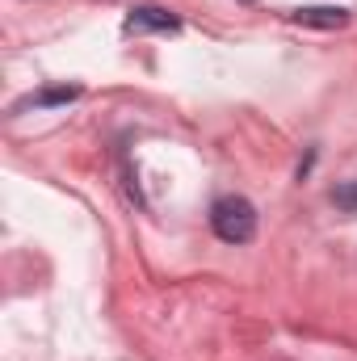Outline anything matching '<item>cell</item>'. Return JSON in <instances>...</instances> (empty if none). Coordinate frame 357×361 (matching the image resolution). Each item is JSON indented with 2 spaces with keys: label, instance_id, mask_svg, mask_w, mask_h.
I'll return each mask as SVG.
<instances>
[{
  "label": "cell",
  "instance_id": "obj_6",
  "mask_svg": "<svg viewBox=\"0 0 357 361\" xmlns=\"http://www.w3.org/2000/svg\"><path fill=\"white\" fill-rule=\"evenodd\" d=\"M244 4H253V0H244Z\"/></svg>",
  "mask_w": 357,
  "mask_h": 361
},
{
  "label": "cell",
  "instance_id": "obj_1",
  "mask_svg": "<svg viewBox=\"0 0 357 361\" xmlns=\"http://www.w3.org/2000/svg\"><path fill=\"white\" fill-rule=\"evenodd\" d=\"M210 227L223 244H248L257 235V206L240 193H227L210 206Z\"/></svg>",
  "mask_w": 357,
  "mask_h": 361
},
{
  "label": "cell",
  "instance_id": "obj_2",
  "mask_svg": "<svg viewBox=\"0 0 357 361\" xmlns=\"http://www.w3.org/2000/svg\"><path fill=\"white\" fill-rule=\"evenodd\" d=\"M181 30V17L160 4H139L126 13V34H173Z\"/></svg>",
  "mask_w": 357,
  "mask_h": 361
},
{
  "label": "cell",
  "instance_id": "obj_5",
  "mask_svg": "<svg viewBox=\"0 0 357 361\" xmlns=\"http://www.w3.org/2000/svg\"><path fill=\"white\" fill-rule=\"evenodd\" d=\"M332 202H337V210H345V214H357V180H345V185H337V189H332Z\"/></svg>",
  "mask_w": 357,
  "mask_h": 361
},
{
  "label": "cell",
  "instance_id": "obj_4",
  "mask_svg": "<svg viewBox=\"0 0 357 361\" xmlns=\"http://www.w3.org/2000/svg\"><path fill=\"white\" fill-rule=\"evenodd\" d=\"M80 97V85H63V89H42L34 92V97H25L17 109H25V105H68V101H76Z\"/></svg>",
  "mask_w": 357,
  "mask_h": 361
},
{
  "label": "cell",
  "instance_id": "obj_3",
  "mask_svg": "<svg viewBox=\"0 0 357 361\" xmlns=\"http://www.w3.org/2000/svg\"><path fill=\"white\" fill-rule=\"evenodd\" d=\"M290 21L307 25V30H345L349 25V8H341V4H307V8H294Z\"/></svg>",
  "mask_w": 357,
  "mask_h": 361
}]
</instances>
